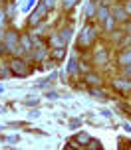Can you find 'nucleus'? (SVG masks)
I'll use <instances>...</instances> for the list:
<instances>
[{
	"instance_id": "f257e3e1",
	"label": "nucleus",
	"mask_w": 131,
	"mask_h": 150,
	"mask_svg": "<svg viewBox=\"0 0 131 150\" xmlns=\"http://www.w3.org/2000/svg\"><path fill=\"white\" fill-rule=\"evenodd\" d=\"M4 47H6L8 52H12L16 55V57H20L24 53V50H22V45H20V34L16 30H8L6 34H4Z\"/></svg>"
},
{
	"instance_id": "f03ea898",
	"label": "nucleus",
	"mask_w": 131,
	"mask_h": 150,
	"mask_svg": "<svg viewBox=\"0 0 131 150\" xmlns=\"http://www.w3.org/2000/svg\"><path fill=\"white\" fill-rule=\"evenodd\" d=\"M93 42H95V28H93L92 24H87L82 32V36L77 40V45L82 47V50H87V47H92Z\"/></svg>"
},
{
	"instance_id": "7ed1b4c3",
	"label": "nucleus",
	"mask_w": 131,
	"mask_h": 150,
	"mask_svg": "<svg viewBox=\"0 0 131 150\" xmlns=\"http://www.w3.org/2000/svg\"><path fill=\"white\" fill-rule=\"evenodd\" d=\"M8 65H10V73H12V75H18V77H26V75H30L28 63H26L24 59H20V57H14Z\"/></svg>"
},
{
	"instance_id": "20e7f679",
	"label": "nucleus",
	"mask_w": 131,
	"mask_h": 150,
	"mask_svg": "<svg viewBox=\"0 0 131 150\" xmlns=\"http://www.w3.org/2000/svg\"><path fill=\"white\" fill-rule=\"evenodd\" d=\"M46 14H48V6L44 4V2H40L38 6H36V10H34V14L28 18V24H30V26H36V24H40L44 18H46Z\"/></svg>"
},
{
	"instance_id": "39448f33",
	"label": "nucleus",
	"mask_w": 131,
	"mask_h": 150,
	"mask_svg": "<svg viewBox=\"0 0 131 150\" xmlns=\"http://www.w3.org/2000/svg\"><path fill=\"white\" fill-rule=\"evenodd\" d=\"M89 138L92 136L87 134V132H77L72 140H69V144H68V148H72V146H87V142H89Z\"/></svg>"
},
{
	"instance_id": "423d86ee",
	"label": "nucleus",
	"mask_w": 131,
	"mask_h": 150,
	"mask_svg": "<svg viewBox=\"0 0 131 150\" xmlns=\"http://www.w3.org/2000/svg\"><path fill=\"white\" fill-rule=\"evenodd\" d=\"M113 89L121 91V93H129L131 91V77H119V79H113Z\"/></svg>"
},
{
	"instance_id": "0eeeda50",
	"label": "nucleus",
	"mask_w": 131,
	"mask_h": 150,
	"mask_svg": "<svg viewBox=\"0 0 131 150\" xmlns=\"http://www.w3.org/2000/svg\"><path fill=\"white\" fill-rule=\"evenodd\" d=\"M85 83H87L89 87H101V85H103V79H101L97 73H92V71H89V73L85 75Z\"/></svg>"
},
{
	"instance_id": "6e6552de",
	"label": "nucleus",
	"mask_w": 131,
	"mask_h": 150,
	"mask_svg": "<svg viewBox=\"0 0 131 150\" xmlns=\"http://www.w3.org/2000/svg\"><path fill=\"white\" fill-rule=\"evenodd\" d=\"M50 57L54 61H62L64 57H66V45H64V47H54V50L50 52Z\"/></svg>"
},
{
	"instance_id": "1a4fd4ad",
	"label": "nucleus",
	"mask_w": 131,
	"mask_h": 150,
	"mask_svg": "<svg viewBox=\"0 0 131 150\" xmlns=\"http://www.w3.org/2000/svg\"><path fill=\"white\" fill-rule=\"evenodd\" d=\"M111 16L115 18V20H119V22H123V20H127V12H125V8H119V6H115L113 10H111Z\"/></svg>"
},
{
	"instance_id": "9d476101",
	"label": "nucleus",
	"mask_w": 131,
	"mask_h": 150,
	"mask_svg": "<svg viewBox=\"0 0 131 150\" xmlns=\"http://www.w3.org/2000/svg\"><path fill=\"white\" fill-rule=\"evenodd\" d=\"M109 16H111V10H109L107 6H100L97 8V20H100V22H105Z\"/></svg>"
},
{
	"instance_id": "9b49d317",
	"label": "nucleus",
	"mask_w": 131,
	"mask_h": 150,
	"mask_svg": "<svg viewBox=\"0 0 131 150\" xmlns=\"http://www.w3.org/2000/svg\"><path fill=\"white\" fill-rule=\"evenodd\" d=\"M107 59H109V55H107L105 50H100V52L95 53V63H97V65H105Z\"/></svg>"
},
{
	"instance_id": "f8f14e48",
	"label": "nucleus",
	"mask_w": 131,
	"mask_h": 150,
	"mask_svg": "<svg viewBox=\"0 0 131 150\" xmlns=\"http://www.w3.org/2000/svg\"><path fill=\"white\" fill-rule=\"evenodd\" d=\"M20 45H22L24 52H30L32 47H34V44H32V38H30V36H20Z\"/></svg>"
},
{
	"instance_id": "ddd939ff",
	"label": "nucleus",
	"mask_w": 131,
	"mask_h": 150,
	"mask_svg": "<svg viewBox=\"0 0 131 150\" xmlns=\"http://www.w3.org/2000/svg\"><path fill=\"white\" fill-rule=\"evenodd\" d=\"M72 32H74V30H72V26H66V28H64V30L58 34V36L62 38L64 44H68V42H69V38H72Z\"/></svg>"
},
{
	"instance_id": "4468645a",
	"label": "nucleus",
	"mask_w": 131,
	"mask_h": 150,
	"mask_svg": "<svg viewBox=\"0 0 131 150\" xmlns=\"http://www.w3.org/2000/svg\"><path fill=\"white\" fill-rule=\"evenodd\" d=\"M119 63L121 65H131V50H127V52H123L121 55H119Z\"/></svg>"
},
{
	"instance_id": "2eb2a0df",
	"label": "nucleus",
	"mask_w": 131,
	"mask_h": 150,
	"mask_svg": "<svg viewBox=\"0 0 131 150\" xmlns=\"http://www.w3.org/2000/svg\"><path fill=\"white\" fill-rule=\"evenodd\" d=\"M77 69H79V63H77V59H76V57H69L68 71H69V73H77Z\"/></svg>"
},
{
	"instance_id": "dca6fc26",
	"label": "nucleus",
	"mask_w": 131,
	"mask_h": 150,
	"mask_svg": "<svg viewBox=\"0 0 131 150\" xmlns=\"http://www.w3.org/2000/svg\"><path fill=\"white\" fill-rule=\"evenodd\" d=\"M50 44L54 45V47H64V45H66V44H64V42H62V38L58 36V34H56V36H52V38H50Z\"/></svg>"
},
{
	"instance_id": "f3484780",
	"label": "nucleus",
	"mask_w": 131,
	"mask_h": 150,
	"mask_svg": "<svg viewBox=\"0 0 131 150\" xmlns=\"http://www.w3.org/2000/svg\"><path fill=\"white\" fill-rule=\"evenodd\" d=\"M46 55V47H36V55H34V61H42Z\"/></svg>"
},
{
	"instance_id": "a211bd4d",
	"label": "nucleus",
	"mask_w": 131,
	"mask_h": 150,
	"mask_svg": "<svg viewBox=\"0 0 131 150\" xmlns=\"http://www.w3.org/2000/svg\"><path fill=\"white\" fill-rule=\"evenodd\" d=\"M85 16H87V18H93V16H95V4H93V2L87 4V8H85Z\"/></svg>"
},
{
	"instance_id": "6ab92c4d",
	"label": "nucleus",
	"mask_w": 131,
	"mask_h": 150,
	"mask_svg": "<svg viewBox=\"0 0 131 150\" xmlns=\"http://www.w3.org/2000/svg\"><path fill=\"white\" fill-rule=\"evenodd\" d=\"M85 148H89V150L101 148V142H100V140H95V138H89V142H87V146H85Z\"/></svg>"
},
{
	"instance_id": "aec40b11",
	"label": "nucleus",
	"mask_w": 131,
	"mask_h": 150,
	"mask_svg": "<svg viewBox=\"0 0 131 150\" xmlns=\"http://www.w3.org/2000/svg\"><path fill=\"white\" fill-rule=\"evenodd\" d=\"M103 24H105V30H107V32H111L113 24H115V18H113V16H109V18H107V20H105Z\"/></svg>"
},
{
	"instance_id": "412c9836",
	"label": "nucleus",
	"mask_w": 131,
	"mask_h": 150,
	"mask_svg": "<svg viewBox=\"0 0 131 150\" xmlns=\"http://www.w3.org/2000/svg\"><path fill=\"white\" fill-rule=\"evenodd\" d=\"M77 4V0H64V10H72Z\"/></svg>"
},
{
	"instance_id": "4be33fe9",
	"label": "nucleus",
	"mask_w": 131,
	"mask_h": 150,
	"mask_svg": "<svg viewBox=\"0 0 131 150\" xmlns=\"http://www.w3.org/2000/svg\"><path fill=\"white\" fill-rule=\"evenodd\" d=\"M89 93H92L93 97H105V93H103L101 89H95V87H92V89H89Z\"/></svg>"
},
{
	"instance_id": "5701e85b",
	"label": "nucleus",
	"mask_w": 131,
	"mask_h": 150,
	"mask_svg": "<svg viewBox=\"0 0 131 150\" xmlns=\"http://www.w3.org/2000/svg\"><path fill=\"white\" fill-rule=\"evenodd\" d=\"M4 140H6V142H10V144H14V142H20V136H18V134H14V136H6Z\"/></svg>"
},
{
	"instance_id": "b1692460",
	"label": "nucleus",
	"mask_w": 131,
	"mask_h": 150,
	"mask_svg": "<svg viewBox=\"0 0 131 150\" xmlns=\"http://www.w3.org/2000/svg\"><path fill=\"white\" fill-rule=\"evenodd\" d=\"M42 2H44V4L48 6V10H52V8L56 6V0H42Z\"/></svg>"
},
{
	"instance_id": "393cba45",
	"label": "nucleus",
	"mask_w": 131,
	"mask_h": 150,
	"mask_svg": "<svg viewBox=\"0 0 131 150\" xmlns=\"http://www.w3.org/2000/svg\"><path fill=\"white\" fill-rule=\"evenodd\" d=\"M32 4H34V0H26V4H24V8H22V10H24V12H28V10L32 8Z\"/></svg>"
},
{
	"instance_id": "a878e982",
	"label": "nucleus",
	"mask_w": 131,
	"mask_h": 150,
	"mask_svg": "<svg viewBox=\"0 0 131 150\" xmlns=\"http://www.w3.org/2000/svg\"><path fill=\"white\" fill-rule=\"evenodd\" d=\"M123 8H125V12L131 16V0H127V2H125V6H123Z\"/></svg>"
},
{
	"instance_id": "bb28decb",
	"label": "nucleus",
	"mask_w": 131,
	"mask_h": 150,
	"mask_svg": "<svg viewBox=\"0 0 131 150\" xmlns=\"http://www.w3.org/2000/svg\"><path fill=\"white\" fill-rule=\"evenodd\" d=\"M8 16H10V18L14 16V4H10V6H8Z\"/></svg>"
},
{
	"instance_id": "cd10ccee",
	"label": "nucleus",
	"mask_w": 131,
	"mask_h": 150,
	"mask_svg": "<svg viewBox=\"0 0 131 150\" xmlns=\"http://www.w3.org/2000/svg\"><path fill=\"white\" fill-rule=\"evenodd\" d=\"M46 97L48 99H56V97H58V93H54V91H52V93H46Z\"/></svg>"
},
{
	"instance_id": "c85d7f7f",
	"label": "nucleus",
	"mask_w": 131,
	"mask_h": 150,
	"mask_svg": "<svg viewBox=\"0 0 131 150\" xmlns=\"http://www.w3.org/2000/svg\"><path fill=\"white\" fill-rule=\"evenodd\" d=\"M4 20H6V12H0V24L4 22Z\"/></svg>"
},
{
	"instance_id": "c756f323",
	"label": "nucleus",
	"mask_w": 131,
	"mask_h": 150,
	"mask_svg": "<svg viewBox=\"0 0 131 150\" xmlns=\"http://www.w3.org/2000/svg\"><path fill=\"white\" fill-rule=\"evenodd\" d=\"M4 42V32H0V44Z\"/></svg>"
},
{
	"instance_id": "7c9ffc66",
	"label": "nucleus",
	"mask_w": 131,
	"mask_h": 150,
	"mask_svg": "<svg viewBox=\"0 0 131 150\" xmlns=\"http://www.w3.org/2000/svg\"><path fill=\"white\" fill-rule=\"evenodd\" d=\"M127 32H129V36H131V24H127Z\"/></svg>"
},
{
	"instance_id": "2f4dec72",
	"label": "nucleus",
	"mask_w": 131,
	"mask_h": 150,
	"mask_svg": "<svg viewBox=\"0 0 131 150\" xmlns=\"http://www.w3.org/2000/svg\"><path fill=\"white\" fill-rule=\"evenodd\" d=\"M0 77H2V67H0Z\"/></svg>"
},
{
	"instance_id": "473e14b6",
	"label": "nucleus",
	"mask_w": 131,
	"mask_h": 150,
	"mask_svg": "<svg viewBox=\"0 0 131 150\" xmlns=\"http://www.w3.org/2000/svg\"><path fill=\"white\" fill-rule=\"evenodd\" d=\"M0 130H2V127H0Z\"/></svg>"
}]
</instances>
